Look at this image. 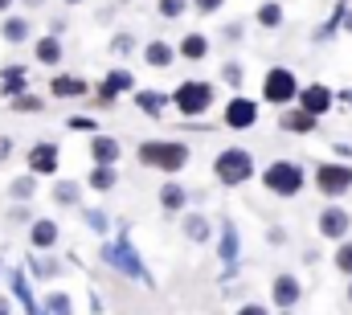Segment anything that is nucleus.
<instances>
[{
  "instance_id": "f257e3e1",
  "label": "nucleus",
  "mask_w": 352,
  "mask_h": 315,
  "mask_svg": "<svg viewBox=\"0 0 352 315\" xmlns=\"http://www.w3.org/2000/svg\"><path fill=\"white\" fill-rule=\"evenodd\" d=\"M140 160L152 164V168H164V172H176L184 160H188V148L184 144H164V140H152L140 148Z\"/></svg>"
},
{
  "instance_id": "f03ea898",
  "label": "nucleus",
  "mask_w": 352,
  "mask_h": 315,
  "mask_svg": "<svg viewBox=\"0 0 352 315\" xmlns=\"http://www.w3.org/2000/svg\"><path fill=\"white\" fill-rule=\"evenodd\" d=\"M102 258H107V266H115V270H123V274H131V279H144V283H148V270H144V262L135 258V250L127 246V237L111 241V246L102 250Z\"/></svg>"
},
{
  "instance_id": "7ed1b4c3",
  "label": "nucleus",
  "mask_w": 352,
  "mask_h": 315,
  "mask_svg": "<svg viewBox=\"0 0 352 315\" xmlns=\"http://www.w3.org/2000/svg\"><path fill=\"white\" fill-rule=\"evenodd\" d=\"M250 172H254V164H250L246 152H238V148H230V152L217 156V180L221 184H242V180H250Z\"/></svg>"
},
{
  "instance_id": "20e7f679",
  "label": "nucleus",
  "mask_w": 352,
  "mask_h": 315,
  "mask_svg": "<svg viewBox=\"0 0 352 315\" xmlns=\"http://www.w3.org/2000/svg\"><path fill=\"white\" fill-rule=\"evenodd\" d=\"M209 102H213V86H205V82H184L176 90V111H184V115H201V111H209Z\"/></svg>"
},
{
  "instance_id": "39448f33",
  "label": "nucleus",
  "mask_w": 352,
  "mask_h": 315,
  "mask_svg": "<svg viewBox=\"0 0 352 315\" xmlns=\"http://www.w3.org/2000/svg\"><path fill=\"white\" fill-rule=\"evenodd\" d=\"M263 180H266V188H270V193H283V197H291V193H299V184H303V172H299L295 164H270Z\"/></svg>"
},
{
  "instance_id": "423d86ee",
  "label": "nucleus",
  "mask_w": 352,
  "mask_h": 315,
  "mask_svg": "<svg viewBox=\"0 0 352 315\" xmlns=\"http://www.w3.org/2000/svg\"><path fill=\"white\" fill-rule=\"evenodd\" d=\"M316 180H320V193H328V197H340L344 188H352V168H340V164H324Z\"/></svg>"
},
{
  "instance_id": "0eeeda50",
  "label": "nucleus",
  "mask_w": 352,
  "mask_h": 315,
  "mask_svg": "<svg viewBox=\"0 0 352 315\" xmlns=\"http://www.w3.org/2000/svg\"><path fill=\"white\" fill-rule=\"evenodd\" d=\"M263 90H266L270 102H287V98L295 94V78H291V70H270Z\"/></svg>"
},
{
  "instance_id": "6e6552de",
  "label": "nucleus",
  "mask_w": 352,
  "mask_h": 315,
  "mask_svg": "<svg viewBox=\"0 0 352 315\" xmlns=\"http://www.w3.org/2000/svg\"><path fill=\"white\" fill-rule=\"evenodd\" d=\"M254 119H258V107H254L250 98H234V102L226 107V123H230V127H238V131H242V127H250Z\"/></svg>"
},
{
  "instance_id": "1a4fd4ad",
  "label": "nucleus",
  "mask_w": 352,
  "mask_h": 315,
  "mask_svg": "<svg viewBox=\"0 0 352 315\" xmlns=\"http://www.w3.org/2000/svg\"><path fill=\"white\" fill-rule=\"evenodd\" d=\"M29 168H33V172H54V168H58V148H54V144H37V148L29 152Z\"/></svg>"
},
{
  "instance_id": "9d476101",
  "label": "nucleus",
  "mask_w": 352,
  "mask_h": 315,
  "mask_svg": "<svg viewBox=\"0 0 352 315\" xmlns=\"http://www.w3.org/2000/svg\"><path fill=\"white\" fill-rule=\"evenodd\" d=\"M332 107V94H328V86H307L303 90V111H311V115H324Z\"/></svg>"
},
{
  "instance_id": "9b49d317",
  "label": "nucleus",
  "mask_w": 352,
  "mask_h": 315,
  "mask_svg": "<svg viewBox=\"0 0 352 315\" xmlns=\"http://www.w3.org/2000/svg\"><path fill=\"white\" fill-rule=\"evenodd\" d=\"M295 299H299V283H295L291 274H278V279H274V303H278V307H291Z\"/></svg>"
},
{
  "instance_id": "f8f14e48",
  "label": "nucleus",
  "mask_w": 352,
  "mask_h": 315,
  "mask_svg": "<svg viewBox=\"0 0 352 315\" xmlns=\"http://www.w3.org/2000/svg\"><path fill=\"white\" fill-rule=\"evenodd\" d=\"M320 230H324V237H340L349 230V213H344V209H328V213L320 217Z\"/></svg>"
},
{
  "instance_id": "ddd939ff",
  "label": "nucleus",
  "mask_w": 352,
  "mask_h": 315,
  "mask_svg": "<svg viewBox=\"0 0 352 315\" xmlns=\"http://www.w3.org/2000/svg\"><path fill=\"white\" fill-rule=\"evenodd\" d=\"M90 152H94V160H98L102 168H111V164L119 160V144H115V140H107V135H98V140L90 144Z\"/></svg>"
},
{
  "instance_id": "4468645a",
  "label": "nucleus",
  "mask_w": 352,
  "mask_h": 315,
  "mask_svg": "<svg viewBox=\"0 0 352 315\" xmlns=\"http://www.w3.org/2000/svg\"><path fill=\"white\" fill-rule=\"evenodd\" d=\"M50 90H54L58 98H78V94H87V82L82 78H66V74H62V78H54Z\"/></svg>"
},
{
  "instance_id": "2eb2a0df",
  "label": "nucleus",
  "mask_w": 352,
  "mask_h": 315,
  "mask_svg": "<svg viewBox=\"0 0 352 315\" xmlns=\"http://www.w3.org/2000/svg\"><path fill=\"white\" fill-rule=\"evenodd\" d=\"M283 127H287V131H311V127H316V115H311V111H287V115H283Z\"/></svg>"
},
{
  "instance_id": "dca6fc26",
  "label": "nucleus",
  "mask_w": 352,
  "mask_h": 315,
  "mask_svg": "<svg viewBox=\"0 0 352 315\" xmlns=\"http://www.w3.org/2000/svg\"><path fill=\"white\" fill-rule=\"evenodd\" d=\"M131 86V74L127 70H115V74H107V82H102V98H115L119 90H127Z\"/></svg>"
},
{
  "instance_id": "f3484780",
  "label": "nucleus",
  "mask_w": 352,
  "mask_h": 315,
  "mask_svg": "<svg viewBox=\"0 0 352 315\" xmlns=\"http://www.w3.org/2000/svg\"><path fill=\"white\" fill-rule=\"evenodd\" d=\"M12 291H16V299H21V307L29 315H37V307H33V295H29V283H25V274L21 270H12Z\"/></svg>"
},
{
  "instance_id": "a211bd4d",
  "label": "nucleus",
  "mask_w": 352,
  "mask_h": 315,
  "mask_svg": "<svg viewBox=\"0 0 352 315\" xmlns=\"http://www.w3.org/2000/svg\"><path fill=\"white\" fill-rule=\"evenodd\" d=\"M221 258H226L230 266L238 262V234H234V226H226V230H221Z\"/></svg>"
},
{
  "instance_id": "6ab92c4d",
  "label": "nucleus",
  "mask_w": 352,
  "mask_h": 315,
  "mask_svg": "<svg viewBox=\"0 0 352 315\" xmlns=\"http://www.w3.org/2000/svg\"><path fill=\"white\" fill-rule=\"evenodd\" d=\"M58 241V226L54 221H37L33 226V246H54Z\"/></svg>"
},
{
  "instance_id": "aec40b11",
  "label": "nucleus",
  "mask_w": 352,
  "mask_h": 315,
  "mask_svg": "<svg viewBox=\"0 0 352 315\" xmlns=\"http://www.w3.org/2000/svg\"><path fill=\"white\" fill-rule=\"evenodd\" d=\"M37 58H41V62H58V58H62L58 37H41V41H37Z\"/></svg>"
},
{
  "instance_id": "412c9836",
  "label": "nucleus",
  "mask_w": 352,
  "mask_h": 315,
  "mask_svg": "<svg viewBox=\"0 0 352 315\" xmlns=\"http://www.w3.org/2000/svg\"><path fill=\"white\" fill-rule=\"evenodd\" d=\"M148 62H152V66H168V62H173V50H168L164 41H156V45H148Z\"/></svg>"
},
{
  "instance_id": "4be33fe9",
  "label": "nucleus",
  "mask_w": 352,
  "mask_h": 315,
  "mask_svg": "<svg viewBox=\"0 0 352 315\" xmlns=\"http://www.w3.org/2000/svg\"><path fill=\"white\" fill-rule=\"evenodd\" d=\"M90 184H94V188H102V193H107V188H115V168H102V164H98V168H94V176H90Z\"/></svg>"
},
{
  "instance_id": "5701e85b",
  "label": "nucleus",
  "mask_w": 352,
  "mask_h": 315,
  "mask_svg": "<svg viewBox=\"0 0 352 315\" xmlns=\"http://www.w3.org/2000/svg\"><path fill=\"white\" fill-rule=\"evenodd\" d=\"M205 50H209V45H205V37H184V45H180V54H184V58H205Z\"/></svg>"
},
{
  "instance_id": "b1692460",
  "label": "nucleus",
  "mask_w": 352,
  "mask_h": 315,
  "mask_svg": "<svg viewBox=\"0 0 352 315\" xmlns=\"http://www.w3.org/2000/svg\"><path fill=\"white\" fill-rule=\"evenodd\" d=\"M25 33H29V25H25V21H16V17H12V21H4V37H8V41H25Z\"/></svg>"
},
{
  "instance_id": "393cba45",
  "label": "nucleus",
  "mask_w": 352,
  "mask_h": 315,
  "mask_svg": "<svg viewBox=\"0 0 352 315\" xmlns=\"http://www.w3.org/2000/svg\"><path fill=\"white\" fill-rule=\"evenodd\" d=\"M135 102H140V111H148V115H156V111L164 107V98H160V94H152V90H144Z\"/></svg>"
},
{
  "instance_id": "a878e982",
  "label": "nucleus",
  "mask_w": 352,
  "mask_h": 315,
  "mask_svg": "<svg viewBox=\"0 0 352 315\" xmlns=\"http://www.w3.org/2000/svg\"><path fill=\"white\" fill-rule=\"evenodd\" d=\"M160 201H164V205H168V209H180V205H184V193H180V188H176V184H168V188H164V193H160Z\"/></svg>"
},
{
  "instance_id": "bb28decb",
  "label": "nucleus",
  "mask_w": 352,
  "mask_h": 315,
  "mask_svg": "<svg viewBox=\"0 0 352 315\" xmlns=\"http://www.w3.org/2000/svg\"><path fill=\"white\" fill-rule=\"evenodd\" d=\"M258 21H263V25H278V21H283L278 4H263V8H258Z\"/></svg>"
},
{
  "instance_id": "cd10ccee",
  "label": "nucleus",
  "mask_w": 352,
  "mask_h": 315,
  "mask_svg": "<svg viewBox=\"0 0 352 315\" xmlns=\"http://www.w3.org/2000/svg\"><path fill=\"white\" fill-rule=\"evenodd\" d=\"M21 82H25L21 70H4V74H0V86H4V90H21Z\"/></svg>"
},
{
  "instance_id": "c85d7f7f",
  "label": "nucleus",
  "mask_w": 352,
  "mask_h": 315,
  "mask_svg": "<svg viewBox=\"0 0 352 315\" xmlns=\"http://www.w3.org/2000/svg\"><path fill=\"white\" fill-rule=\"evenodd\" d=\"M188 237H209V226H205V217H188Z\"/></svg>"
},
{
  "instance_id": "c756f323",
  "label": "nucleus",
  "mask_w": 352,
  "mask_h": 315,
  "mask_svg": "<svg viewBox=\"0 0 352 315\" xmlns=\"http://www.w3.org/2000/svg\"><path fill=\"white\" fill-rule=\"evenodd\" d=\"M336 266H340L344 274H352V246H340V254H336Z\"/></svg>"
},
{
  "instance_id": "7c9ffc66",
  "label": "nucleus",
  "mask_w": 352,
  "mask_h": 315,
  "mask_svg": "<svg viewBox=\"0 0 352 315\" xmlns=\"http://www.w3.org/2000/svg\"><path fill=\"white\" fill-rule=\"evenodd\" d=\"M160 12L164 17H180L184 12V0H160Z\"/></svg>"
},
{
  "instance_id": "2f4dec72",
  "label": "nucleus",
  "mask_w": 352,
  "mask_h": 315,
  "mask_svg": "<svg viewBox=\"0 0 352 315\" xmlns=\"http://www.w3.org/2000/svg\"><path fill=\"white\" fill-rule=\"evenodd\" d=\"M50 312H54V315H70V303H66V295H54V299H50Z\"/></svg>"
},
{
  "instance_id": "473e14b6",
  "label": "nucleus",
  "mask_w": 352,
  "mask_h": 315,
  "mask_svg": "<svg viewBox=\"0 0 352 315\" xmlns=\"http://www.w3.org/2000/svg\"><path fill=\"white\" fill-rule=\"evenodd\" d=\"M74 197H78V188H74V184H58V201H62V205H70Z\"/></svg>"
},
{
  "instance_id": "72a5a7b5",
  "label": "nucleus",
  "mask_w": 352,
  "mask_h": 315,
  "mask_svg": "<svg viewBox=\"0 0 352 315\" xmlns=\"http://www.w3.org/2000/svg\"><path fill=\"white\" fill-rule=\"evenodd\" d=\"M12 193H16L21 201H25V197H33V180H16V184H12Z\"/></svg>"
},
{
  "instance_id": "f704fd0d",
  "label": "nucleus",
  "mask_w": 352,
  "mask_h": 315,
  "mask_svg": "<svg viewBox=\"0 0 352 315\" xmlns=\"http://www.w3.org/2000/svg\"><path fill=\"white\" fill-rule=\"evenodd\" d=\"M87 221H90V230H98V234L107 230V217L102 213H87Z\"/></svg>"
},
{
  "instance_id": "c9c22d12",
  "label": "nucleus",
  "mask_w": 352,
  "mask_h": 315,
  "mask_svg": "<svg viewBox=\"0 0 352 315\" xmlns=\"http://www.w3.org/2000/svg\"><path fill=\"white\" fill-rule=\"evenodd\" d=\"M197 8L201 12H213V8H221V0H197Z\"/></svg>"
},
{
  "instance_id": "e433bc0d",
  "label": "nucleus",
  "mask_w": 352,
  "mask_h": 315,
  "mask_svg": "<svg viewBox=\"0 0 352 315\" xmlns=\"http://www.w3.org/2000/svg\"><path fill=\"white\" fill-rule=\"evenodd\" d=\"M70 127H74V131H90L94 123H90V119H70Z\"/></svg>"
},
{
  "instance_id": "4c0bfd02",
  "label": "nucleus",
  "mask_w": 352,
  "mask_h": 315,
  "mask_svg": "<svg viewBox=\"0 0 352 315\" xmlns=\"http://www.w3.org/2000/svg\"><path fill=\"white\" fill-rule=\"evenodd\" d=\"M238 315H266V312H263V307H242Z\"/></svg>"
},
{
  "instance_id": "58836bf2",
  "label": "nucleus",
  "mask_w": 352,
  "mask_h": 315,
  "mask_svg": "<svg viewBox=\"0 0 352 315\" xmlns=\"http://www.w3.org/2000/svg\"><path fill=\"white\" fill-rule=\"evenodd\" d=\"M0 315H8V303H4V299H0Z\"/></svg>"
},
{
  "instance_id": "ea45409f",
  "label": "nucleus",
  "mask_w": 352,
  "mask_h": 315,
  "mask_svg": "<svg viewBox=\"0 0 352 315\" xmlns=\"http://www.w3.org/2000/svg\"><path fill=\"white\" fill-rule=\"evenodd\" d=\"M0 8H8V0H0Z\"/></svg>"
},
{
  "instance_id": "a19ab883",
  "label": "nucleus",
  "mask_w": 352,
  "mask_h": 315,
  "mask_svg": "<svg viewBox=\"0 0 352 315\" xmlns=\"http://www.w3.org/2000/svg\"><path fill=\"white\" fill-rule=\"evenodd\" d=\"M349 102H352V90H349Z\"/></svg>"
},
{
  "instance_id": "79ce46f5",
  "label": "nucleus",
  "mask_w": 352,
  "mask_h": 315,
  "mask_svg": "<svg viewBox=\"0 0 352 315\" xmlns=\"http://www.w3.org/2000/svg\"><path fill=\"white\" fill-rule=\"evenodd\" d=\"M70 4H78V0H70Z\"/></svg>"
},
{
  "instance_id": "37998d69",
  "label": "nucleus",
  "mask_w": 352,
  "mask_h": 315,
  "mask_svg": "<svg viewBox=\"0 0 352 315\" xmlns=\"http://www.w3.org/2000/svg\"><path fill=\"white\" fill-rule=\"evenodd\" d=\"M349 29H352V21H349Z\"/></svg>"
},
{
  "instance_id": "c03bdc74",
  "label": "nucleus",
  "mask_w": 352,
  "mask_h": 315,
  "mask_svg": "<svg viewBox=\"0 0 352 315\" xmlns=\"http://www.w3.org/2000/svg\"><path fill=\"white\" fill-rule=\"evenodd\" d=\"M349 295H352V291H349Z\"/></svg>"
}]
</instances>
